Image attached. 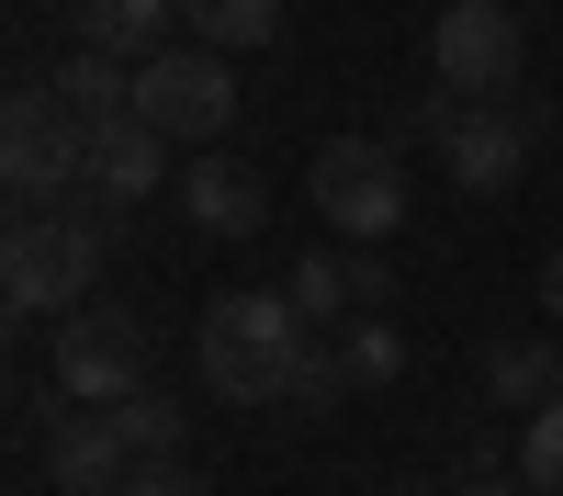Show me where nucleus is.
Returning a JSON list of instances; mask_svg holds the SVG:
<instances>
[{
	"mask_svg": "<svg viewBox=\"0 0 563 496\" xmlns=\"http://www.w3.org/2000/svg\"><path fill=\"white\" fill-rule=\"evenodd\" d=\"M102 249H113V203L102 192H68L57 214H23L12 238H0V305H12L23 328H57V316H79V294L102 283Z\"/></svg>",
	"mask_w": 563,
	"mask_h": 496,
	"instance_id": "nucleus-1",
	"label": "nucleus"
},
{
	"mask_svg": "<svg viewBox=\"0 0 563 496\" xmlns=\"http://www.w3.org/2000/svg\"><path fill=\"white\" fill-rule=\"evenodd\" d=\"M305 305L294 294H214L203 305V328H192V373L203 395H238V406H282V373H294V350H305Z\"/></svg>",
	"mask_w": 563,
	"mask_h": 496,
	"instance_id": "nucleus-2",
	"label": "nucleus"
},
{
	"mask_svg": "<svg viewBox=\"0 0 563 496\" xmlns=\"http://www.w3.org/2000/svg\"><path fill=\"white\" fill-rule=\"evenodd\" d=\"M395 147H429L462 192H507L530 169V147H541V102H451V90H429L395 124Z\"/></svg>",
	"mask_w": 563,
	"mask_h": 496,
	"instance_id": "nucleus-3",
	"label": "nucleus"
},
{
	"mask_svg": "<svg viewBox=\"0 0 563 496\" xmlns=\"http://www.w3.org/2000/svg\"><path fill=\"white\" fill-rule=\"evenodd\" d=\"M305 192H316V214H327V238L372 249V238H395V225H406V147H395V135H327L316 169H305Z\"/></svg>",
	"mask_w": 563,
	"mask_h": 496,
	"instance_id": "nucleus-4",
	"label": "nucleus"
},
{
	"mask_svg": "<svg viewBox=\"0 0 563 496\" xmlns=\"http://www.w3.org/2000/svg\"><path fill=\"white\" fill-rule=\"evenodd\" d=\"M519 68H530V23L507 0H440L429 12V79L451 102H496V90H519Z\"/></svg>",
	"mask_w": 563,
	"mask_h": 496,
	"instance_id": "nucleus-5",
	"label": "nucleus"
},
{
	"mask_svg": "<svg viewBox=\"0 0 563 496\" xmlns=\"http://www.w3.org/2000/svg\"><path fill=\"white\" fill-rule=\"evenodd\" d=\"M0 180H12L23 203L90 192V124L57 102V90H12V102H0Z\"/></svg>",
	"mask_w": 563,
	"mask_h": 496,
	"instance_id": "nucleus-6",
	"label": "nucleus"
},
{
	"mask_svg": "<svg viewBox=\"0 0 563 496\" xmlns=\"http://www.w3.org/2000/svg\"><path fill=\"white\" fill-rule=\"evenodd\" d=\"M135 113H147L169 147H214V135L238 124V68H225L214 45H158V57L135 68Z\"/></svg>",
	"mask_w": 563,
	"mask_h": 496,
	"instance_id": "nucleus-7",
	"label": "nucleus"
},
{
	"mask_svg": "<svg viewBox=\"0 0 563 496\" xmlns=\"http://www.w3.org/2000/svg\"><path fill=\"white\" fill-rule=\"evenodd\" d=\"M57 395L79 406V418H113L124 395H147V328L113 316V305L57 316Z\"/></svg>",
	"mask_w": 563,
	"mask_h": 496,
	"instance_id": "nucleus-8",
	"label": "nucleus"
},
{
	"mask_svg": "<svg viewBox=\"0 0 563 496\" xmlns=\"http://www.w3.org/2000/svg\"><path fill=\"white\" fill-rule=\"evenodd\" d=\"M282 294L305 305V328L339 339V328H361V316H384V305H395V271L372 260V249H350V238H327V249H305L294 271H282Z\"/></svg>",
	"mask_w": 563,
	"mask_h": 496,
	"instance_id": "nucleus-9",
	"label": "nucleus"
},
{
	"mask_svg": "<svg viewBox=\"0 0 563 496\" xmlns=\"http://www.w3.org/2000/svg\"><path fill=\"white\" fill-rule=\"evenodd\" d=\"M180 214H192L203 238H260V225H271V180H260L249 158L203 147L192 169H180Z\"/></svg>",
	"mask_w": 563,
	"mask_h": 496,
	"instance_id": "nucleus-10",
	"label": "nucleus"
},
{
	"mask_svg": "<svg viewBox=\"0 0 563 496\" xmlns=\"http://www.w3.org/2000/svg\"><path fill=\"white\" fill-rule=\"evenodd\" d=\"M45 485H68V496H124L135 485V451H124V429L113 418H57V440H45Z\"/></svg>",
	"mask_w": 563,
	"mask_h": 496,
	"instance_id": "nucleus-11",
	"label": "nucleus"
},
{
	"mask_svg": "<svg viewBox=\"0 0 563 496\" xmlns=\"http://www.w3.org/2000/svg\"><path fill=\"white\" fill-rule=\"evenodd\" d=\"M158 169H169V135H158L147 113L90 124V192H102V203H147V192H158Z\"/></svg>",
	"mask_w": 563,
	"mask_h": 496,
	"instance_id": "nucleus-12",
	"label": "nucleus"
},
{
	"mask_svg": "<svg viewBox=\"0 0 563 496\" xmlns=\"http://www.w3.org/2000/svg\"><path fill=\"white\" fill-rule=\"evenodd\" d=\"M169 23H180V0H79V45H102L124 68H147Z\"/></svg>",
	"mask_w": 563,
	"mask_h": 496,
	"instance_id": "nucleus-13",
	"label": "nucleus"
},
{
	"mask_svg": "<svg viewBox=\"0 0 563 496\" xmlns=\"http://www.w3.org/2000/svg\"><path fill=\"white\" fill-rule=\"evenodd\" d=\"M485 395L541 418V406L563 395V350H552V339H496V350H485Z\"/></svg>",
	"mask_w": 563,
	"mask_h": 496,
	"instance_id": "nucleus-14",
	"label": "nucleus"
},
{
	"mask_svg": "<svg viewBox=\"0 0 563 496\" xmlns=\"http://www.w3.org/2000/svg\"><path fill=\"white\" fill-rule=\"evenodd\" d=\"M45 90H57V102H68L79 124H113V113H135V68H124V57H102V45H79V57H68L57 79H45Z\"/></svg>",
	"mask_w": 563,
	"mask_h": 496,
	"instance_id": "nucleus-15",
	"label": "nucleus"
},
{
	"mask_svg": "<svg viewBox=\"0 0 563 496\" xmlns=\"http://www.w3.org/2000/svg\"><path fill=\"white\" fill-rule=\"evenodd\" d=\"M180 34L214 45V57H238V45L260 57V45L282 34V0H180Z\"/></svg>",
	"mask_w": 563,
	"mask_h": 496,
	"instance_id": "nucleus-16",
	"label": "nucleus"
},
{
	"mask_svg": "<svg viewBox=\"0 0 563 496\" xmlns=\"http://www.w3.org/2000/svg\"><path fill=\"white\" fill-rule=\"evenodd\" d=\"M113 429H124V451H135V463H169V451H180V429H192V406H180V395H124L113 406Z\"/></svg>",
	"mask_w": 563,
	"mask_h": 496,
	"instance_id": "nucleus-17",
	"label": "nucleus"
},
{
	"mask_svg": "<svg viewBox=\"0 0 563 496\" xmlns=\"http://www.w3.org/2000/svg\"><path fill=\"white\" fill-rule=\"evenodd\" d=\"M339 395H350V361H339V339L316 328V339L294 350V373H282V406H294V418H327Z\"/></svg>",
	"mask_w": 563,
	"mask_h": 496,
	"instance_id": "nucleus-18",
	"label": "nucleus"
},
{
	"mask_svg": "<svg viewBox=\"0 0 563 496\" xmlns=\"http://www.w3.org/2000/svg\"><path fill=\"white\" fill-rule=\"evenodd\" d=\"M339 361H350V395L395 384V373H406V339H395V316H361V328H339Z\"/></svg>",
	"mask_w": 563,
	"mask_h": 496,
	"instance_id": "nucleus-19",
	"label": "nucleus"
},
{
	"mask_svg": "<svg viewBox=\"0 0 563 496\" xmlns=\"http://www.w3.org/2000/svg\"><path fill=\"white\" fill-rule=\"evenodd\" d=\"M519 485H530V496H563V395L519 429Z\"/></svg>",
	"mask_w": 563,
	"mask_h": 496,
	"instance_id": "nucleus-20",
	"label": "nucleus"
},
{
	"mask_svg": "<svg viewBox=\"0 0 563 496\" xmlns=\"http://www.w3.org/2000/svg\"><path fill=\"white\" fill-rule=\"evenodd\" d=\"M124 496H214V485H203V474H180V463H135Z\"/></svg>",
	"mask_w": 563,
	"mask_h": 496,
	"instance_id": "nucleus-21",
	"label": "nucleus"
},
{
	"mask_svg": "<svg viewBox=\"0 0 563 496\" xmlns=\"http://www.w3.org/2000/svg\"><path fill=\"white\" fill-rule=\"evenodd\" d=\"M451 496H530V485H519V474H462Z\"/></svg>",
	"mask_w": 563,
	"mask_h": 496,
	"instance_id": "nucleus-22",
	"label": "nucleus"
},
{
	"mask_svg": "<svg viewBox=\"0 0 563 496\" xmlns=\"http://www.w3.org/2000/svg\"><path fill=\"white\" fill-rule=\"evenodd\" d=\"M541 305H552V316H563V249H552V260H541Z\"/></svg>",
	"mask_w": 563,
	"mask_h": 496,
	"instance_id": "nucleus-23",
	"label": "nucleus"
}]
</instances>
